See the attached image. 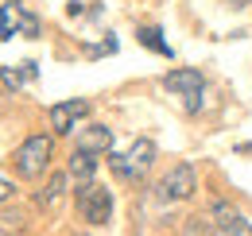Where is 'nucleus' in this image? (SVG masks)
I'll return each instance as SVG.
<instances>
[{"label":"nucleus","instance_id":"nucleus-1","mask_svg":"<svg viewBox=\"0 0 252 236\" xmlns=\"http://www.w3.org/2000/svg\"><path fill=\"white\" fill-rule=\"evenodd\" d=\"M51 155H55V140L43 136V132H35V136H28L20 148L12 151V167H16L20 178H39L51 167Z\"/></svg>","mask_w":252,"mask_h":236},{"label":"nucleus","instance_id":"nucleus-2","mask_svg":"<svg viewBox=\"0 0 252 236\" xmlns=\"http://www.w3.org/2000/svg\"><path fill=\"white\" fill-rule=\"evenodd\" d=\"M152 163H156V144H152V140H136V144L128 148V155H109L113 175L125 178V182H140Z\"/></svg>","mask_w":252,"mask_h":236},{"label":"nucleus","instance_id":"nucleus-3","mask_svg":"<svg viewBox=\"0 0 252 236\" xmlns=\"http://www.w3.org/2000/svg\"><path fill=\"white\" fill-rule=\"evenodd\" d=\"M74 198H78V213H82V221H90L94 229L109 225V217H113V194H109L105 186H97V182L78 186Z\"/></svg>","mask_w":252,"mask_h":236},{"label":"nucleus","instance_id":"nucleus-4","mask_svg":"<svg viewBox=\"0 0 252 236\" xmlns=\"http://www.w3.org/2000/svg\"><path fill=\"white\" fill-rule=\"evenodd\" d=\"M12 35H24V39H35V35H39V20H35L20 0L0 4V39H12Z\"/></svg>","mask_w":252,"mask_h":236},{"label":"nucleus","instance_id":"nucleus-5","mask_svg":"<svg viewBox=\"0 0 252 236\" xmlns=\"http://www.w3.org/2000/svg\"><path fill=\"white\" fill-rule=\"evenodd\" d=\"M194 190H198V175H194L190 163H175L159 182V198L163 202H187V198H194Z\"/></svg>","mask_w":252,"mask_h":236},{"label":"nucleus","instance_id":"nucleus-6","mask_svg":"<svg viewBox=\"0 0 252 236\" xmlns=\"http://www.w3.org/2000/svg\"><path fill=\"white\" fill-rule=\"evenodd\" d=\"M90 113V101H59V105H51V132L55 136H70L74 128H78V120Z\"/></svg>","mask_w":252,"mask_h":236},{"label":"nucleus","instance_id":"nucleus-7","mask_svg":"<svg viewBox=\"0 0 252 236\" xmlns=\"http://www.w3.org/2000/svg\"><path fill=\"white\" fill-rule=\"evenodd\" d=\"M163 89H171V93H179V97H202V89H206V78H202V70H190V66H179V70H171V74H163Z\"/></svg>","mask_w":252,"mask_h":236},{"label":"nucleus","instance_id":"nucleus-8","mask_svg":"<svg viewBox=\"0 0 252 236\" xmlns=\"http://www.w3.org/2000/svg\"><path fill=\"white\" fill-rule=\"evenodd\" d=\"M74 151H86V155H109L113 151V128L105 124H86L74 140Z\"/></svg>","mask_w":252,"mask_h":236},{"label":"nucleus","instance_id":"nucleus-9","mask_svg":"<svg viewBox=\"0 0 252 236\" xmlns=\"http://www.w3.org/2000/svg\"><path fill=\"white\" fill-rule=\"evenodd\" d=\"M66 175L74 178L78 186H90L97 175V155H86V151H74L70 155V167H66Z\"/></svg>","mask_w":252,"mask_h":236},{"label":"nucleus","instance_id":"nucleus-10","mask_svg":"<svg viewBox=\"0 0 252 236\" xmlns=\"http://www.w3.org/2000/svg\"><path fill=\"white\" fill-rule=\"evenodd\" d=\"M136 39H140V47H148V51H156V55H163V59H175V51H171V43L163 39V31L159 28H140L136 31Z\"/></svg>","mask_w":252,"mask_h":236},{"label":"nucleus","instance_id":"nucleus-11","mask_svg":"<svg viewBox=\"0 0 252 236\" xmlns=\"http://www.w3.org/2000/svg\"><path fill=\"white\" fill-rule=\"evenodd\" d=\"M66 182H70V175H51V182H47V186L39 190V198H35L39 209H51V206H55V202L66 194Z\"/></svg>","mask_w":252,"mask_h":236},{"label":"nucleus","instance_id":"nucleus-12","mask_svg":"<svg viewBox=\"0 0 252 236\" xmlns=\"http://www.w3.org/2000/svg\"><path fill=\"white\" fill-rule=\"evenodd\" d=\"M35 78V62H20V66H4L0 70V82L8 89H20L24 82H32Z\"/></svg>","mask_w":252,"mask_h":236},{"label":"nucleus","instance_id":"nucleus-13","mask_svg":"<svg viewBox=\"0 0 252 236\" xmlns=\"http://www.w3.org/2000/svg\"><path fill=\"white\" fill-rule=\"evenodd\" d=\"M24 233V213L20 209H0V236H20Z\"/></svg>","mask_w":252,"mask_h":236},{"label":"nucleus","instance_id":"nucleus-14","mask_svg":"<svg viewBox=\"0 0 252 236\" xmlns=\"http://www.w3.org/2000/svg\"><path fill=\"white\" fill-rule=\"evenodd\" d=\"M214 236H252V225L245 221V217H237L229 229H214Z\"/></svg>","mask_w":252,"mask_h":236},{"label":"nucleus","instance_id":"nucleus-15","mask_svg":"<svg viewBox=\"0 0 252 236\" xmlns=\"http://www.w3.org/2000/svg\"><path fill=\"white\" fill-rule=\"evenodd\" d=\"M12 198V182H8V175L0 171V202H8Z\"/></svg>","mask_w":252,"mask_h":236},{"label":"nucleus","instance_id":"nucleus-16","mask_svg":"<svg viewBox=\"0 0 252 236\" xmlns=\"http://www.w3.org/2000/svg\"><path fill=\"white\" fill-rule=\"evenodd\" d=\"M225 4H229V8H249L252 0H225Z\"/></svg>","mask_w":252,"mask_h":236},{"label":"nucleus","instance_id":"nucleus-17","mask_svg":"<svg viewBox=\"0 0 252 236\" xmlns=\"http://www.w3.org/2000/svg\"><path fill=\"white\" fill-rule=\"evenodd\" d=\"M237 151H241V155H252V144H241Z\"/></svg>","mask_w":252,"mask_h":236}]
</instances>
